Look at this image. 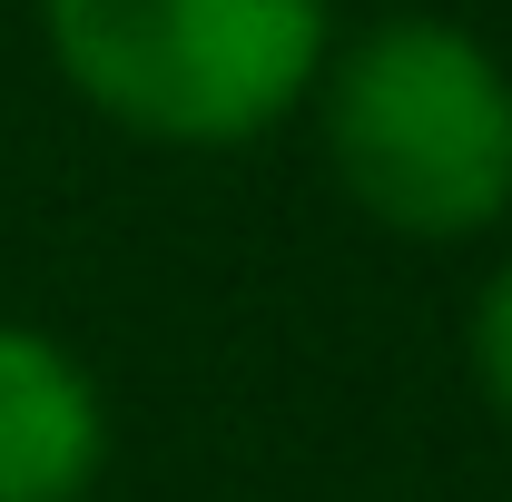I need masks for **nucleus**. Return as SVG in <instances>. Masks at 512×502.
I'll use <instances>...</instances> for the list:
<instances>
[{
    "label": "nucleus",
    "mask_w": 512,
    "mask_h": 502,
    "mask_svg": "<svg viewBox=\"0 0 512 502\" xmlns=\"http://www.w3.org/2000/svg\"><path fill=\"white\" fill-rule=\"evenodd\" d=\"M50 69L79 109L148 148H247L325 79V0H40Z\"/></svg>",
    "instance_id": "f03ea898"
},
{
    "label": "nucleus",
    "mask_w": 512,
    "mask_h": 502,
    "mask_svg": "<svg viewBox=\"0 0 512 502\" xmlns=\"http://www.w3.org/2000/svg\"><path fill=\"white\" fill-rule=\"evenodd\" d=\"M463 355H473V384H483V404L512 424V256L483 276V296H473V325H463Z\"/></svg>",
    "instance_id": "20e7f679"
},
{
    "label": "nucleus",
    "mask_w": 512,
    "mask_h": 502,
    "mask_svg": "<svg viewBox=\"0 0 512 502\" xmlns=\"http://www.w3.org/2000/svg\"><path fill=\"white\" fill-rule=\"evenodd\" d=\"M109 473V394L50 325L0 315V502H89Z\"/></svg>",
    "instance_id": "7ed1b4c3"
},
{
    "label": "nucleus",
    "mask_w": 512,
    "mask_h": 502,
    "mask_svg": "<svg viewBox=\"0 0 512 502\" xmlns=\"http://www.w3.org/2000/svg\"><path fill=\"white\" fill-rule=\"evenodd\" d=\"M316 138L335 188L414 247H463L512 217V69L434 10H394L325 50Z\"/></svg>",
    "instance_id": "f257e3e1"
}]
</instances>
